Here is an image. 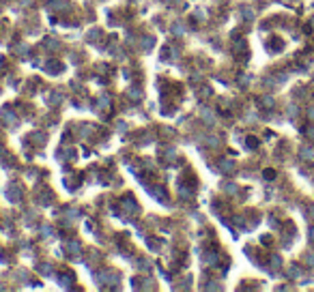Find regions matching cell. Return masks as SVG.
Returning <instances> with one entry per match:
<instances>
[{"mask_svg":"<svg viewBox=\"0 0 314 292\" xmlns=\"http://www.w3.org/2000/svg\"><path fill=\"white\" fill-rule=\"evenodd\" d=\"M310 118H314V110H310Z\"/></svg>","mask_w":314,"mask_h":292,"instance_id":"cell-1","label":"cell"},{"mask_svg":"<svg viewBox=\"0 0 314 292\" xmlns=\"http://www.w3.org/2000/svg\"><path fill=\"white\" fill-rule=\"evenodd\" d=\"M310 236H312V241H314V230H312V232H310Z\"/></svg>","mask_w":314,"mask_h":292,"instance_id":"cell-2","label":"cell"}]
</instances>
